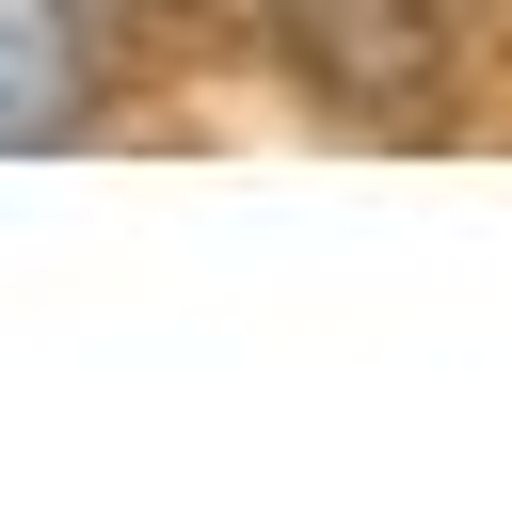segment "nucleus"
<instances>
[{"instance_id": "obj_1", "label": "nucleus", "mask_w": 512, "mask_h": 512, "mask_svg": "<svg viewBox=\"0 0 512 512\" xmlns=\"http://www.w3.org/2000/svg\"><path fill=\"white\" fill-rule=\"evenodd\" d=\"M272 48H288L352 128H416V112L448 96L464 0H272Z\"/></svg>"}, {"instance_id": "obj_3", "label": "nucleus", "mask_w": 512, "mask_h": 512, "mask_svg": "<svg viewBox=\"0 0 512 512\" xmlns=\"http://www.w3.org/2000/svg\"><path fill=\"white\" fill-rule=\"evenodd\" d=\"M144 16H160V0H144Z\"/></svg>"}, {"instance_id": "obj_2", "label": "nucleus", "mask_w": 512, "mask_h": 512, "mask_svg": "<svg viewBox=\"0 0 512 512\" xmlns=\"http://www.w3.org/2000/svg\"><path fill=\"white\" fill-rule=\"evenodd\" d=\"M96 128V0H0V160Z\"/></svg>"}]
</instances>
